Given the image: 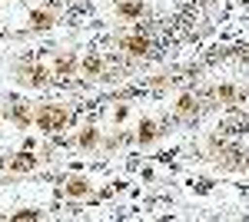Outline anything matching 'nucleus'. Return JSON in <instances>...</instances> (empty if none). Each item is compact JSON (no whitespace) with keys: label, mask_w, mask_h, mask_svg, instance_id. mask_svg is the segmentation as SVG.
Masks as SVG:
<instances>
[{"label":"nucleus","mask_w":249,"mask_h":222,"mask_svg":"<svg viewBox=\"0 0 249 222\" xmlns=\"http://www.w3.org/2000/svg\"><path fill=\"white\" fill-rule=\"evenodd\" d=\"M67 192H70V196H87V192H90V183H87L83 176H73V179L67 183Z\"/></svg>","instance_id":"nucleus-2"},{"label":"nucleus","mask_w":249,"mask_h":222,"mask_svg":"<svg viewBox=\"0 0 249 222\" xmlns=\"http://www.w3.org/2000/svg\"><path fill=\"white\" fill-rule=\"evenodd\" d=\"M17 219H40L37 209H23V212H17Z\"/></svg>","instance_id":"nucleus-11"},{"label":"nucleus","mask_w":249,"mask_h":222,"mask_svg":"<svg viewBox=\"0 0 249 222\" xmlns=\"http://www.w3.org/2000/svg\"><path fill=\"white\" fill-rule=\"evenodd\" d=\"M43 76H47V73H43L40 67H37V70H27V73H23V83H43Z\"/></svg>","instance_id":"nucleus-6"},{"label":"nucleus","mask_w":249,"mask_h":222,"mask_svg":"<svg viewBox=\"0 0 249 222\" xmlns=\"http://www.w3.org/2000/svg\"><path fill=\"white\" fill-rule=\"evenodd\" d=\"M83 70H87V73H100V60H96V56H87V60H83Z\"/></svg>","instance_id":"nucleus-7"},{"label":"nucleus","mask_w":249,"mask_h":222,"mask_svg":"<svg viewBox=\"0 0 249 222\" xmlns=\"http://www.w3.org/2000/svg\"><path fill=\"white\" fill-rule=\"evenodd\" d=\"M123 47H126L130 53H146V50H150V43H146V40H140V37H130Z\"/></svg>","instance_id":"nucleus-4"},{"label":"nucleus","mask_w":249,"mask_h":222,"mask_svg":"<svg viewBox=\"0 0 249 222\" xmlns=\"http://www.w3.org/2000/svg\"><path fill=\"white\" fill-rule=\"evenodd\" d=\"M153 123H143V126H140V139H153Z\"/></svg>","instance_id":"nucleus-9"},{"label":"nucleus","mask_w":249,"mask_h":222,"mask_svg":"<svg viewBox=\"0 0 249 222\" xmlns=\"http://www.w3.org/2000/svg\"><path fill=\"white\" fill-rule=\"evenodd\" d=\"M96 143V133L90 130V133H83V136H80V146H93Z\"/></svg>","instance_id":"nucleus-10"},{"label":"nucleus","mask_w":249,"mask_h":222,"mask_svg":"<svg viewBox=\"0 0 249 222\" xmlns=\"http://www.w3.org/2000/svg\"><path fill=\"white\" fill-rule=\"evenodd\" d=\"M57 70H60V73H70V70H73V60H70V56H60V60H57Z\"/></svg>","instance_id":"nucleus-8"},{"label":"nucleus","mask_w":249,"mask_h":222,"mask_svg":"<svg viewBox=\"0 0 249 222\" xmlns=\"http://www.w3.org/2000/svg\"><path fill=\"white\" fill-rule=\"evenodd\" d=\"M30 23H34V27H37V30H47V27H50V23H53V17H50V14H43V10H34V14H30Z\"/></svg>","instance_id":"nucleus-3"},{"label":"nucleus","mask_w":249,"mask_h":222,"mask_svg":"<svg viewBox=\"0 0 249 222\" xmlns=\"http://www.w3.org/2000/svg\"><path fill=\"white\" fill-rule=\"evenodd\" d=\"M63 126H67V110H60V106H43V110H37V130L57 133Z\"/></svg>","instance_id":"nucleus-1"},{"label":"nucleus","mask_w":249,"mask_h":222,"mask_svg":"<svg viewBox=\"0 0 249 222\" xmlns=\"http://www.w3.org/2000/svg\"><path fill=\"white\" fill-rule=\"evenodd\" d=\"M193 110V100L190 96H183V100H179V113H190Z\"/></svg>","instance_id":"nucleus-12"},{"label":"nucleus","mask_w":249,"mask_h":222,"mask_svg":"<svg viewBox=\"0 0 249 222\" xmlns=\"http://www.w3.org/2000/svg\"><path fill=\"white\" fill-rule=\"evenodd\" d=\"M34 163H37V159H34V156H27V153H23V156H20V159H14V163H10V169H30V166H34Z\"/></svg>","instance_id":"nucleus-5"}]
</instances>
